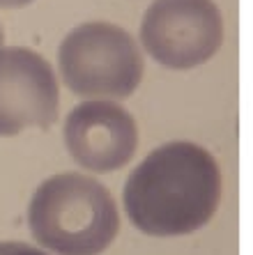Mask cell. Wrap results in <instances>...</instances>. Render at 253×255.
<instances>
[{
  "label": "cell",
  "mask_w": 253,
  "mask_h": 255,
  "mask_svg": "<svg viewBox=\"0 0 253 255\" xmlns=\"http://www.w3.org/2000/svg\"><path fill=\"white\" fill-rule=\"evenodd\" d=\"M141 42L159 65L191 69L224 44V18L212 0H154L141 23Z\"/></svg>",
  "instance_id": "obj_4"
},
{
  "label": "cell",
  "mask_w": 253,
  "mask_h": 255,
  "mask_svg": "<svg viewBox=\"0 0 253 255\" xmlns=\"http://www.w3.org/2000/svg\"><path fill=\"white\" fill-rule=\"evenodd\" d=\"M32 237L58 255H99L120 232L118 205L104 184L60 172L37 186L28 207Z\"/></svg>",
  "instance_id": "obj_2"
},
{
  "label": "cell",
  "mask_w": 253,
  "mask_h": 255,
  "mask_svg": "<svg viewBox=\"0 0 253 255\" xmlns=\"http://www.w3.org/2000/svg\"><path fill=\"white\" fill-rule=\"evenodd\" d=\"M62 136L71 159L101 175L124 168L138 147V127L131 113L101 99L78 104L67 115Z\"/></svg>",
  "instance_id": "obj_6"
},
{
  "label": "cell",
  "mask_w": 253,
  "mask_h": 255,
  "mask_svg": "<svg viewBox=\"0 0 253 255\" xmlns=\"http://www.w3.org/2000/svg\"><path fill=\"white\" fill-rule=\"evenodd\" d=\"M0 46H2V28H0Z\"/></svg>",
  "instance_id": "obj_9"
},
{
  "label": "cell",
  "mask_w": 253,
  "mask_h": 255,
  "mask_svg": "<svg viewBox=\"0 0 253 255\" xmlns=\"http://www.w3.org/2000/svg\"><path fill=\"white\" fill-rule=\"evenodd\" d=\"M0 255H46V253L23 242H0Z\"/></svg>",
  "instance_id": "obj_7"
},
{
  "label": "cell",
  "mask_w": 253,
  "mask_h": 255,
  "mask_svg": "<svg viewBox=\"0 0 253 255\" xmlns=\"http://www.w3.org/2000/svg\"><path fill=\"white\" fill-rule=\"evenodd\" d=\"M122 200L131 223L145 235H189L217 214L221 170L205 147L187 140L166 142L129 175Z\"/></svg>",
  "instance_id": "obj_1"
},
{
  "label": "cell",
  "mask_w": 253,
  "mask_h": 255,
  "mask_svg": "<svg viewBox=\"0 0 253 255\" xmlns=\"http://www.w3.org/2000/svg\"><path fill=\"white\" fill-rule=\"evenodd\" d=\"M30 2H35V0H0V7L14 9V7H25V5H30Z\"/></svg>",
  "instance_id": "obj_8"
},
{
  "label": "cell",
  "mask_w": 253,
  "mask_h": 255,
  "mask_svg": "<svg viewBox=\"0 0 253 255\" xmlns=\"http://www.w3.org/2000/svg\"><path fill=\"white\" fill-rule=\"evenodd\" d=\"M58 78L39 53L0 48V136H16L28 127L48 129L58 120Z\"/></svg>",
  "instance_id": "obj_5"
},
{
  "label": "cell",
  "mask_w": 253,
  "mask_h": 255,
  "mask_svg": "<svg viewBox=\"0 0 253 255\" xmlns=\"http://www.w3.org/2000/svg\"><path fill=\"white\" fill-rule=\"evenodd\" d=\"M58 65L65 85L81 97L127 99L143 81V55L124 28L90 21L62 39Z\"/></svg>",
  "instance_id": "obj_3"
}]
</instances>
